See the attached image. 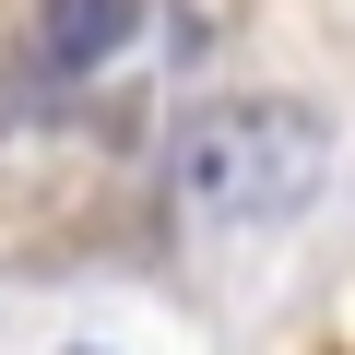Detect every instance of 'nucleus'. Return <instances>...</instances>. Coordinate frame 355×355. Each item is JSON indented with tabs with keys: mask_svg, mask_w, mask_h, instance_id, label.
Masks as SVG:
<instances>
[{
	"mask_svg": "<svg viewBox=\"0 0 355 355\" xmlns=\"http://www.w3.org/2000/svg\"><path fill=\"white\" fill-rule=\"evenodd\" d=\"M320 166H331V130L296 95H225V107H202L178 130V190H190L202 225H284V214H308Z\"/></svg>",
	"mask_w": 355,
	"mask_h": 355,
	"instance_id": "nucleus-1",
	"label": "nucleus"
},
{
	"mask_svg": "<svg viewBox=\"0 0 355 355\" xmlns=\"http://www.w3.org/2000/svg\"><path fill=\"white\" fill-rule=\"evenodd\" d=\"M130 24H142V0H48V71H95V60H119Z\"/></svg>",
	"mask_w": 355,
	"mask_h": 355,
	"instance_id": "nucleus-2",
	"label": "nucleus"
}]
</instances>
